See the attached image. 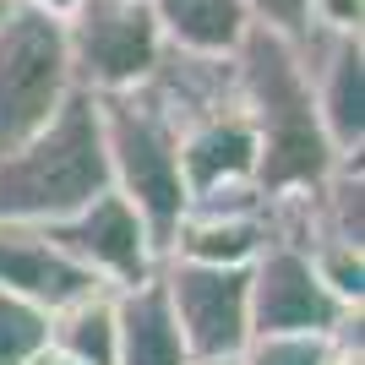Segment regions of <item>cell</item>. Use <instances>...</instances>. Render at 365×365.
<instances>
[{
	"mask_svg": "<svg viewBox=\"0 0 365 365\" xmlns=\"http://www.w3.org/2000/svg\"><path fill=\"white\" fill-rule=\"evenodd\" d=\"M28 365H76V360H71V354H61V349H49V344H44V349L33 354Z\"/></svg>",
	"mask_w": 365,
	"mask_h": 365,
	"instance_id": "obj_21",
	"label": "cell"
},
{
	"mask_svg": "<svg viewBox=\"0 0 365 365\" xmlns=\"http://www.w3.org/2000/svg\"><path fill=\"white\" fill-rule=\"evenodd\" d=\"M6 11H11V0H0V16H6Z\"/></svg>",
	"mask_w": 365,
	"mask_h": 365,
	"instance_id": "obj_23",
	"label": "cell"
},
{
	"mask_svg": "<svg viewBox=\"0 0 365 365\" xmlns=\"http://www.w3.org/2000/svg\"><path fill=\"white\" fill-rule=\"evenodd\" d=\"M333 338H251L240 365H327Z\"/></svg>",
	"mask_w": 365,
	"mask_h": 365,
	"instance_id": "obj_17",
	"label": "cell"
},
{
	"mask_svg": "<svg viewBox=\"0 0 365 365\" xmlns=\"http://www.w3.org/2000/svg\"><path fill=\"white\" fill-rule=\"evenodd\" d=\"M229 66H235V98L257 131V191L267 202L317 191L344 158L322 137L300 44L251 22V33L229 55Z\"/></svg>",
	"mask_w": 365,
	"mask_h": 365,
	"instance_id": "obj_1",
	"label": "cell"
},
{
	"mask_svg": "<svg viewBox=\"0 0 365 365\" xmlns=\"http://www.w3.org/2000/svg\"><path fill=\"white\" fill-rule=\"evenodd\" d=\"M61 28L76 93H88V98L142 88L169 49L148 0H76V11L61 16Z\"/></svg>",
	"mask_w": 365,
	"mask_h": 365,
	"instance_id": "obj_5",
	"label": "cell"
},
{
	"mask_svg": "<svg viewBox=\"0 0 365 365\" xmlns=\"http://www.w3.org/2000/svg\"><path fill=\"white\" fill-rule=\"evenodd\" d=\"M349 317V305L322 289L305 251L267 240L251 262V338H333Z\"/></svg>",
	"mask_w": 365,
	"mask_h": 365,
	"instance_id": "obj_8",
	"label": "cell"
},
{
	"mask_svg": "<svg viewBox=\"0 0 365 365\" xmlns=\"http://www.w3.org/2000/svg\"><path fill=\"white\" fill-rule=\"evenodd\" d=\"M245 11H251V22L284 33V38H300L311 28V0H245Z\"/></svg>",
	"mask_w": 365,
	"mask_h": 365,
	"instance_id": "obj_18",
	"label": "cell"
},
{
	"mask_svg": "<svg viewBox=\"0 0 365 365\" xmlns=\"http://www.w3.org/2000/svg\"><path fill=\"white\" fill-rule=\"evenodd\" d=\"M185 365H240V354L235 360H185Z\"/></svg>",
	"mask_w": 365,
	"mask_h": 365,
	"instance_id": "obj_22",
	"label": "cell"
},
{
	"mask_svg": "<svg viewBox=\"0 0 365 365\" xmlns=\"http://www.w3.org/2000/svg\"><path fill=\"white\" fill-rule=\"evenodd\" d=\"M360 22H365V0H311V28L360 33Z\"/></svg>",
	"mask_w": 365,
	"mask_h": 365,
	"instance_id": "obj_19",
	"label": "cell"
},
{
	"mask_svg": "<svg viewBox=\"0 0 365 365\" xmlns=\"http://www.w3.org/2000/svg\"><path fill=\"white\" fill-rule=\"evenodd\" d=\"M49 349L76 365H115V289L93 284L88 294L49 311Z\"/></svg>",
	"mask_w": 365,
	"mask_h": 365,
	"instance_id": "obj_15",
	"label": "cell"
},
{
	"mask_svg": "<svg viewBox=\"0 0 365 365\" xmlns=\"http://www.w3.org/2000/svg\"><path fill=\"white\" fill-rule=\"evenodd\" d=\"M185 338L169 311L164 278L115 289V365H185Z\"/></svg>",
	"mask_w": 365,
	"mask_h": 365,
	"instance_id": "obj_12",
	"label": "cell"
},
{
	"mask_svg": "<svg viewBox=\"0 0 365 365\" xmlns=\"http://www.w3.org/2000/svg\"><path fill=\"white\" fill-rule=\"evenodd\" d=\"M294 44H300L311 104H317L327 148L338 158H360L365 153V44H360V33L305 28Z\"/></svg>",
	"mask_w": 365,
	"mask_h": 365,
	"instance_id": "obj_9",
	"label": "cell"
},
{
	"mask_svg": "<svg viewBox=\"0 0 365 365\" xmlns=\"http://www.w3.org/2000/svg\"><path fill=\"white\" fill-rule=\"evenodd\" d=\"M98 191H109V164L98 104L88 93H71L44 131L0 153V224L49 229L76 207H88Z\"/></svg>",
	"mask_w": 365,
	"mask_h": 365,
	"instance_id": "obj_2",
	"label": "cell"
},
{
	"mask_svg": "<svg viewBox=\"0 0 365 365\" xmlns=\"http://www.w3.org/2000/svg\"><path fill=\"white\" fill-rule=\"evenodd\" d=\"M273 229L267 207L262 213H207V207H185L164 245V262H197V267H251L267 251Z\"/></svg>",
	"mask_w": 365,
	"mask_h": 365,
	"instance_id": "obj_13",
	"label": "cell"
},
{
	"mask_svg": "<svg viewBox=\"0 0 365 365\" xmlns=\"http://www.w3.org/2000/svg\"><path fill=\"white\" fill-rule=\"evenodd\" d=\"M148 11L164 33V44L180 49V55L229 61L240 49V38L251 33L245 0H148Z\"/></svg>",
	"mask_w": 365,
	"mask_h": 365,
	"instance_id": "obj_14",
	"label": "cell"
},
{
	"mask_svg": "<svg viewBox=\"0 0 365 365\" xmlns=\"http://www.w3.org/2000/svg\"><path fill=\"white\" fill-rule=\"evenodd\" d=\"M11 6H28V11H44V16H71L76 0H11Z\"/></svg>",
	"mask_w": 365,
	"mask_h": 365,
	"instance_id": "obj_20",
	"label": "cell"
},
{
	"mask_svg": "<svg viewBox=\"0 0 365 365\" xmlns=\"http://www.w3.org/2000/svg\"><path fill=\"white\" fill-rule=\"evenodd\" d=\"M55 245L104 289H131V284H148L158 267H164V251L153 240V229L142 224V213L120 191H98L88 207H76L71 218L49 224Z\"/></svg>",
	"mask_w": 365,
	"mask_h": 365,
	"instance_id": "obj_6",
	"label": "cell"
},
{
	"mask_svg": "<svg viewBox=\"0 0 365 365\" xmlns=\"http://www.w3.org/2000/svg\"><path fill=\"white\" fill-rule=\"evenodd\" d=\"M158 278L191 360H235L251 344V267L164 262Z\"/></svg>",
	"mask_w": 365,
	"mask_h": 365,
	"instance_id": "obj_7",
	"label": "cell"
},
{
	"mask_svg": "<svg viewBox=\"0 0 365 365\" xmlns=\"http://www.w3.org/2000/svg\"><path fill=\"white\" fill-rule=\"evenodd\" d=\"M0 289L16 294V300L38 305V311H55V305L76 300V294L93 289V278L66 257L55 235L38 224H0Z\"/></svg>",
	"mask_w": 365,
	"mask_h": 365,
	"instance_id": "obj_10",
	"label": "cell"
},
{
	"mask_svg": "<svg viewBox=\"0 0 365 365\" xmlns=\"http://www.w3.org/2000/svg\"><path fill=\"white\" fill-rule=\"evenodd\" d=\"M76 93L61 16L11 6L0 16V153L44 131Z\"/></svg>",
	"mask_w": 365,
	"mask_h": 365,
	"instance_id": "obj_4",
	"label": "cell"
},
{
	"mask_svg": "<svg viewBox=\"0 0 365 365\" xmlns=\"http://www.w3.org/2000/svg\"><path fill=\"white\" fill-rule=\"evenodd\" d=\"M180 175L191 197L229 191V185H257V131L245 120L240 98L180 131Z\"/></svg>",
	"mask_w": 365,
	"mask_h": 365,
	"instance_id": "obj_11",
	"label": "cell"
},
{
	"mask_svg": "<svg viewBox=\"0 0 365 365\" xmlns=\"http://www.w3.org/2000/svg\"><path fill=\"white\" fill-rule=\"evenodd\" d=\"M49 344V317L0 289V365H28Z\"/></svg>",
	"mask_w": 365,
	"mask_h": 365,
	"instance_id": "obj_16",
	"label": "cell"
},
{
	"mask_svg": "<svg viewBox=\"0 0 365 365\" xmlns=\"http://www.w3.org/2000/svg\"><path fill=\"white\" fill-rule=\"evenodd\" d=\"M93 104H98V131H104L109 191H120L137 207L142 224L158 240V251H164L175 224L191 207V191H185V175H180V131L153 104L148 88L109 93V98H93Z\"/></svg>",
	"mask_w": 365,
	"mask_h": 365,
	"instance_id": "obj_3",
	"label": "cell"
}]
</instances>
